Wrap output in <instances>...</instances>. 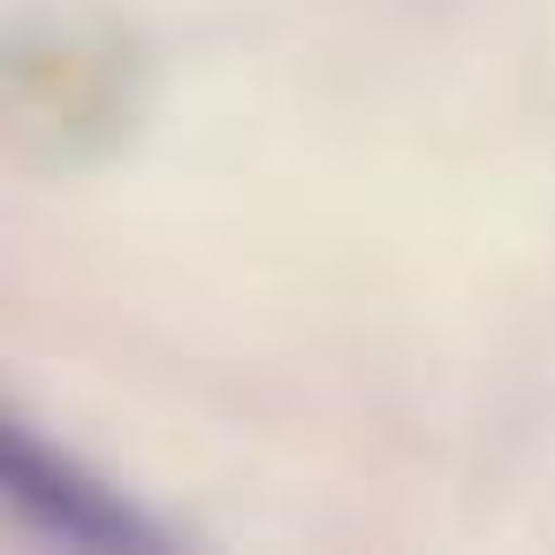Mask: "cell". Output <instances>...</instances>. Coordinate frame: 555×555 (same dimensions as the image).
I'll list each match as a JSON object with an SVG mask.
<instances>
[{
	"label": "cell",
	"mask_w": 555,
	"mask_h": 555,
	"mask_svg": "<svg viewBox=\"0 0 555 555\" xmlns=\"http://www.w3.org/2000/svg\"><path fill=\"white\" fill-rule=\"evenodd\" d=\"M0 487L24 525H39L47 540L69 547H115V555H160L176 547V532L160 517H145L115 479H100L85 456H69L62 441H47L31 418H0Z\"/></svg>",
	"instance_id": "obj_1"
}]
</instances>
